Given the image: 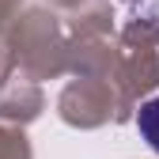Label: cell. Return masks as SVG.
Wrapping results in <instances>:
<instances>
[{
  "label": "cell",
  "instance_id": "6da1fadb",
  "mask_svg": "<svg viewBox=\"0 0 159 159\" xmlns=\"http://www.w3.org/2000/svg\"><path fill=\"white\" fill-rule=\"evenodd\" d=\"M136 129H140V136L152 144V152L159 155V98H148V102L136 110Z\"/></svg>",
  "mask_w": 159,
  "mask_h": 159
}]
</instances>
